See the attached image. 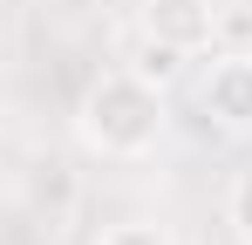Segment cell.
Wrapping results in <instances>:
<instances>
[{
    "label": "cell",
    "mask_w": 252,
    "mask_h": 245,
    "mask_svg": "<svg viewBox=\"0 0 252 245\" xmlns=\"http://www.w3.org/2000/svg\"><path fill=\"white\" fill-rule=\"evenodd\" d=\"M75 122H82L89 150H102V157H143L164 136V89L143 82L136 68H109V75L89 82Z\"/></svg>",
    "instance_id": "6da1fadb"
},
{
    "label": "cell",
    "mask_w": 252,
    "mask_h": 245,
    "mask_svg": "<svg viewBox=\"0 0 252 245\" xmlns=\"http://www.w3.org/2000/svg\"><path fill=\"white\" fill-rule=\"evenodd\" d=\"M198 102H205V116L218 122V129L246 136V129H252V55H225V61H211Z\"/></svg>",
    "instance_id": "7a4b0ae2"
},
{
    "label": "cell",
    "mask_w": 252,
    "mask_h": 245,
    "mask_svg": "<svg viewBox=\"0 0 252 245\" xmlns=\"http://www.w3.org/2000/svg\"><path fill=\"white\" fill-rule=\"evenodd\" d=\"M211 28H218V7L211 0H143V34L177 48V55L211 48Z\"/></svg>",
    "instance_id": "3957f363"
},
{
    "label": "cell",
    "mask_w": 252,
    "mask_h": 245,
    "mask_svg": "<svg viewBox=\"0 0 252 245\" xmlns=\"http://www.w3.org/2000/svg\"><path fill=\"white\" fill-rule=\"evenodd\" d=\"M177 61H184L177 48H164V41H150V34H143V48H136V75H143V82L170 89V82H177Z\"/></svg>",
    "instance_id": "277c9868"
},
{
    "label": "cell",
    "mask_w": 252,
    "mask_h": 245,
    "mask_svg": "<svg viewBox=\"0 0 252 245\" xmlns=\"http://www.w3.org/2000/svg\"><path fill=\"white\" fill-rule=\"evenodd\" d=\"M225 218H232V232H239V245H252V163L232 177V198H225Z\"/></svg>",
    "instance_id": "5b68a950"
},
{
    "label": "cell",
    "mask_w": 252,
    "mask_h": 245,
    "mask_svg": "<svg viewBox=\"0 0 252 245\" xmlns=\"http://www.w3.org/2000/svg\"><path fill=\"white\" fill-rule=\"evenodd\" d=\"M102 245H170V232H164V225H150V218H123V225L102 232Z\"/></svg>",
    "instance_id": "8992f818"
}]
</instances>
